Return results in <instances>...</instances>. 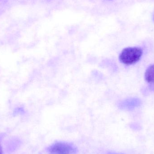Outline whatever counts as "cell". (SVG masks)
Listing matches in <instances>:
<instances>
[{
	"label": "cell",
	"mask_w": 154,
	"mask_h": 154,
	"mask_svg": "<svg viewBox=\"0 0 154 154\" xmlns=\"http://www.w3.org/2000/svg\"><path fill=\"white\" fill-rule=\"evenodd\" d=\"M143 50L138 47H129L123 50L119 56L121 62L126 65H133L140 60Z\"/></svg>",
	"instance_id": "cell-1"
},
{
	"label": "cell",
	"mask_w": 154,
	"mask_h": 154,
	"mask_svg": "<svg viewBox=\"0 0 154 154\" xmlns=\"http://www.w3.org/2000/svg\"><path fill=\"white\" fill-rule=\"evenodd\" d=\"M47 152L48 154H76L78 149L72 144L57 142L47 147Z\"/></svg>",
	"instance_id": "cell-2"
},
{
	"label": "cell",
	"mask_w": 154,
	"mask_h": 154,
	"mask_svg": "<svg viewBox=\"0 0 154 154\" xmlns=\"http://www.w3.org/2000/svg\"><path fill=\"white\" fill-rule=\"evenodd\" d=\"M146 82L152 87H154V65L148 67L145 74Z\"/></svg>",
	"instance_id": "cell-3"
},
{
	"label": "cell",
	"mask_w": 154,
	"mask_h": 154,
	"mask_svg": "<svg viewBox=\"0 0 154 154\" xmlns=\"http://www.w3.org/2000/svg\"><path fill=\"white\" fill-rule=\"evenodd\" d=\"M3 154L2 148V146L0 145V154Z\"/></svg>",
	"instance_id": "cell-4"
}]
</instances>
